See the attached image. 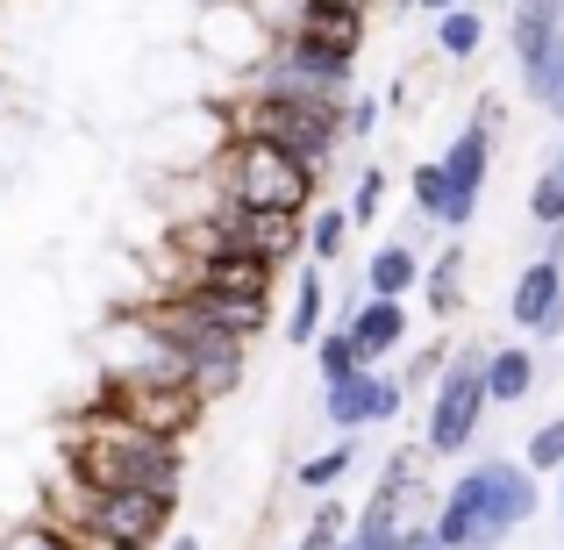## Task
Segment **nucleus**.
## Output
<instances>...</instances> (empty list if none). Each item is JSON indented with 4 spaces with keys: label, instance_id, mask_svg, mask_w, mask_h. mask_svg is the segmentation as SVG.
I'll return each instance as SVG.
<instances>
[{
    "label": "nucleus",
    "instance_id": "nucleus-1",
    "mask_svg": "<svg viewBox=\"0 0 564 550\" xmlns=\"http://www.w3.org/2000/svg\"><path fill=\"white\" fill-rule=\"evenodd\" d=\"M186 472V443L143 436L122 414L94 408L86 400L65 422V486L72 494H115V486H158V494H180Z\"/></svg>",
    "mask_w": 564,
    "mask_h": 550
},
{
    "label": "nucleus",
    "instance_id": "nucleus-2",
    "mask_svg": "<svg viewBox=\"0 0 564 550\" xmlns=\"http://www.w3.org/2000/svg\"><path fill=\"white\" fill-rule=\"evenodd\" d=\"M536 508H543V479L522 457H479L443 486L429 529H436L443 550H500L536 522Z\"/></svg>",
    "mask_w": 564,
    "mask_h": 550
},
{
    "label": "nucleus",
    "instance_id": "nucleus-3",
    "mask_svg": "<svg viewBox=\"0 0 564 550\" xmlns=\"http://www.w3.org/2000/svg\"><path fill=\"white\" fill-rule=\"evenodd\" d=\"M229 137L250 143H272V151L301 158L307 172L329 180L336 165V143H344V100H301V94H258V86H236V94L215 100Z\"/></svg>",
    "mask_w": 564,
    "mask_h": 550
},
{
    "label": "nucleus",
    "instance_id": "nucleus-4",
    "mask_svg": "<svg viewBox=\"0 0 564 550\" xmlns=\"http://www.w3.org/2000/svg\"><path fill=\"white\" fill-rule=\"evenodd\" d=\"M215 186V201L229 207H272V215H315L322 201V172H307L301 158L272 151V143H250V137H229L200 172Z\"/></svg>",
    "mask_w": 564,
    "mask_h": 550
},
{
    "label": "nucleus",
    "instance_id": "nucleus-5",
    "mask_svg": "<svg viewBox=\"0 0 564 550\" xmlns=\"http://www.w3.org/2000/svg\"><path fill=\"white\" fill-rule=\"evenodd\" d=\"M172 515H180V494H158V486H115V494H79V508L57 515V522L86 529L94 550H158L172 537Z\"/></svg>",
    "mask_w": 564,
    "mask_h": 550
},
{
    "label": "nucleus",
    "instance_id": "nucleus-6",
    "mask_svg": "<svg viewBox=\"0 0 564 550\" xmlns=\"http://www.w3.org/2000/svg\"><path fill=\"white\" fill-rule=\"evenodd\" d=\"M486 422V344L451 351V365L429 386V422H422V451L429 457H465L471 436Z\"/></svg>",
    "mask_w": 564,
    "mask_h": 550
},
{
    "label": "nucleus",
    "instance_id": "nucleus-7",
    "mask_svg": "<svg viewBox=\"0 0 564 550\" xmlns=\"http://www.w3.org/2000/svg\"><path fill=\"white\" fill-rule=\"evenodd\" d=\"M94 408L122 414L129 429H143V436H165V443H186L193 429L207 422V400L193 393L186 379H129V371H100Z\"/></svg>",
    "mask_w": 564,
    "mask_h": 550
},
{
    "label": "nucleus",
    "instance_id": "nucleus-8",
    "mask_svg": "<svg viewBox=\"0 0 564 550\" xmlns=\"http://www.w3.org/2000/svg\"><path fill=\"white\" fill-rule=\"evenodd\" d=\"M494 137H500V100L486 94L479 108H471V122L457 129L451 143H443V186H451V207H443V229H471V215H479L486 201V180H494Z\"/></svg>",
    "mask_w": 564,
    "mask_h": 550
},
{
    "label": "nucleus",
    "instance_id": "nucleus-9",
    "mask_svg": "<svg viewBox=\"0 0 564 550\" xmlns=\"http://www.w3.org/2000/svg\"><path fill=\"white\" fill-rule=\"evenodd\" d=\"M193 51H200L221 79L243 86V79H258V65L272 57V29L258 22L250 0H200V14H193Z\"/></svg>",
    "mask_w": 564,
    "mask_h": 550
},
{
    "label": "nucleus",
    "instance_id": "nucleus-10",
    "mask_svg": "<svg viewBox=\"0 0 564 550\" xmlns=\"http://www.w3.org/2000/svg\"><path fill=\"white\" fill-rule=\"evenodd\" d=\"M400 408H408V393H400V379H393V371H379V365H365V371H350V379L322 386V422H329L336 436L386 429V422H400Z\"/></svg>",
    "mask_w": 564,
    "mask_h": 550
},
{
    "label": "nucleus",
    "instance_id": "nucleus-11",
    "mask_svg": "<svg viewBox=\"0 0 564 550\" xmlns=\"http://www.w3.org/2000/svg\"><path fill=\"white\" fill-rule=\"evenodd\" d=\"M508 322L522 336H564V265L557 258H529L508 287Z\"/></svg>",
    "mask_w": 564,
    "mask_h": 550
},
{
    "label": "nucleus",
    "instance_id": "nucleus-12",
    "mask_svg": "<svg viewBox=\"0 0 564 550\" xmlns=\"http://www.w3.org/2000/svg\"><path fill=\"white\" fill-rule=\"evenodd\" d=\"M272 287H279V265H264V258H250V250H221V258H207V265H193V287L186 293H221V301H272Z\"/></svg>",
    "mask_w": 564,
    "mask_h": 550
},
{
    "label": "nucleus",
    "instance_id": "nucleus-13",
    "mask_svg": "<svg viewBox=\"0 0 564 550\" xmlns=\"http://www.w3.org/2000/svg\"><path fill=\"white\" fill-rule=\"evenodd\" d=\"M564 43V0H514V14H508V51H514V65H522V79L543 65Z\"/></svg>",
    "mask_w": 564,
    "mask_h": 550
},
{
    "label": "nucleus",
    "instance_id": "nucleus-14",
    "mask_svg": "<svg viewBox=\"0 0 564 550\" xmlns=\"http://www.w3.org/2000/svg\"><path fill=\"white\" fill-rule=\"evenodd\" d=\"M336 330H350V336H358L365 365H386L400 344H408V301H372V293H365V301L350 308V315L336 322Z\"/></svg>",
    "mask_w": 564,
    "mask_h": 550
},
{
    "label": "nucleus",
    "instance_id": "nucleus-15",
    "mask_svg": "<svg viewBox=\"0 0 564 550\" xmlns=\"http://www.w3.org/2000/svg\"><path fill=\"white\" fill-rule=\"evenodd\" d=\"M422 250L408 244V236H393V244H379L372 258H365V293L372 301H408V293H422Z\"/></svg>",
    "mask_w": 564,
    "mask_h": 550
},
{
    "label": "nucleus",
    "instance_id": "nucleus-16",
    "mask_svg": "<svg viewBox=\"0 0 564 550\" xmlns=\"http://www.w3.org/2000/svg\"><path fill=\"white\" fill-rule=\"evenodd\" d=\"M536 379H543V365H536L529 344L486 351V408H522V400L536 393Z\"/></svg>",
    "mask_w": 564,
    "mask_h": 550
},
{
    "label": "nucleus",
    "instance_id": "nucleus-17",
    "mask_svg": "<svg viewBox=\"0 0 564 550\" xmlns=\"http://www.w3.org/2000/svg\"><path fill=\"white\" fill-rule=\"evenodd\" d=\"M422 301L436 322H457L465 315V244H443L436 265H422Z\"/></svg>",
    "mask_w": 564,
    "mask_h": 550
},
{
    "label": "nucleus",
    "instance_id": "nucleus-18",
    "mask_svg": "<svg viewBox=\"0 0 564 550\" xmlns=\"http://www.w3.org/2000/svg\"><path fill=\"white\" fill-rule=\"evenodd\" d=\"M329 330V287H322V265H307L293 279V315H286V344L293 351H315V336Z\"/></svg>",
    "mask_w": 564,
    "mask_h": 550
},
{
    "label": "nucleus",
    "instance_id": "nucleus-19",
    "mask_svg": "<svg viewBox=\"0 0 564 550\" xmlns=\"http://www.w3.org/2000/svg\"><path fill=\"white\" fill-rule=\"evenodd\" d=\"M350 465H358V436H336L329 451H315V457H301V465H293V486H301V494H336V486L350 479Z\"/></svg>",
    "mask_w": 564,
    "mask_h": 550
},
{
    "label": "nucleus",
    "instance_id": "nucleus-20",
    "mask_svg": "<svg viewBox=\"0 0 564 550\" xmlns=\"http://www.w3.org/2000/svg\"><path fill=\"white\" fill-rule=\"evenodd\" d=\"M436 51L451 57V65H465V57L486 51V14L471 8V0H465V8H443V14H436Z\"/></svg>",
    "mask_w": 564,
    "mask_h": 550
},
{
    "label": "nucleus",
    "instance_id": "nucleus-21",
    "mask_svg": "<svg viewBox=\"0 0 564 550\" xmlns=\"http://www.w3.org/2000/svg\"><path fill=\"white\" fill-rule=\"evenodd\" d=\"M529 222H536V229H557L564 222V137L551 143V158H543L536 180H529Z\"/></svg>",
    "mask_w": 564,
    "mask_h": 550
},
{
    "label": "nucleus",
    "instance_id": "nucleus-22",
    "mask_svg": "<svg viewBox=\"0 0 564 550\" xmlns=\"http://www.w3.org/2000/svg\"><path fill=\"white\" fill-rule=\"evenodd\" d=\"M350 537V500L344 494H322L315 500V515H307V529H301V543L293 550H336Z\"/></svg>",
    "mask_w": 564,
    "mask_h": 550
},
{
    "label": "nucleus",
    "instance_id": "nucleus-23",
    "mask_svg": "<svg viewBox=\"0 0 564 550\" xmlns=\"http://www.w3.org/2000/svg\"><path fill=\"white\" fill-rule=\"evenodd\" d=\"M315 371H322V386H336V379H350V371H365V351H358V336L350 330H322L315 336Z\"/></svg>",
    "mask_w": 564,
    "mask_h": 550
},
{
    "label": "nucleus",
    "instance_id": "nucleus-24",
    "mask_svg": "<svg viewBox=\"0 0 564 550\" xmlns=\"http://www.w3.org/2000/svg\"><path fill=\"white\" fill-rule=\"evenodd\" d=\"M350 250V215L344 207H315L307 215V265H336Z\"/></svg>",
    "mask_w": 564,
    "mask_h": 550
},
{
    "label": "nucleus",
    "instance_id": "nucleus-25",
    "mask_svg": "<svg viewBox=\"0 0 564 550\" xmlns=\"http://www.w3.org/2000/svg\"><path fill=\"white\" fill-rule=\"evenodd\" d=\"M522 86H529V100H536V108H543V115H551V122L564 129V43H557L551 57H543L536 72H529Z\"/></svg>",
    "mask_w": 564,
    "mask_h": 550
},
{
    "label": "nucleus",
    "instance_id": "nucleus-26",
    "mask_svg": "<svg viewBox=\"0 0 564 550\" xmlns=\"http://www.w3.org/2000/svg\"><path fill=\"white\" fill-rule=\"evenodd\" d=\"M408 193H414V215H422V222H436V229H443V207H451V186H443V165H436V158H422V165L408 172Z\"/></svg>",
    "mask_w": 564,
    "mask_h": 550
},
{
    "label": "nucleus",
    "instance_id": "nucleus-27",
    "mask_svg": "<svg viewBox=\"0 0 564 550\" xmlns=\"http://www.w3.org/2000/svg\"><path fill=\"white\" fill-rule=\"evenodd\" d=\"M522 465L536 472V479H557V472H564V414H557V422H543V429H529Z\"/></svg>",
    "mask_w": 564,
    "mask_h": 550
},
{
    "label": "nucleus",
    "instance_id": "nucleus-28",
    "mask_svg": "<svg viewBox=\"0 0 564 550\" xmlns=\"http://www.w3.org/2000/svg\"><path fill=\"white\" fill-rule=\"evenodd\" d=\"M344 215H350V229H372V222L386 215V165H365V172H358V186H350Z\"/></svg>",
    "mask_w": 564,
    "mask_h": 550
},
{
    "label": "nucleus",
    "instance_id": "nucleus-29",
    "mask_svg": "<svg viewBox=\"0 0 564 550\" xmlns=\"http://www.w3.org/2000/svg\"><path fill=\"white\" fill-rule=\"evenodd\" d=\"M14 550H94V537L51 515V522H29V529H14Z\"/></svg>",
    "mask_w": 564,
    "mask_h": 550
},
{
    "label": "nucleus",
    "instance_id": "nucleus-30",
    "mask_svg": "<svg viewBox=\"0 0 564 550\" xmlns=\"http://www.w3.org/2000/svg\"><path fill=\"white\" fill-rule=\"evenodd\" d=\"M443 365H451V344H422V351H408V371H393L400 393H429Z\"/></svg>",
    "mask_w": 564,
    "mask_h": 550
},
{
    "label": "nucleus",
    "instance_id": "nucleus-31",
    "mask_svg": "<svg viewBox=\"0 0 564 550\" xmlns=\"http://www.w3.org/2000/svg\"><path fill=\"white\" fill-rule=\"evenodd\" d=\"M379 137V100L372 94H350L344 100V143H372Z\"/></svg>",
    "mask_w": 564,
    "mask_h": 550
},
{
    "label": "nucleus",
    "instance_id": "nucleus-32",
    "mask_svg": "<svg viewBox=\"0 0 564 550\" xmlns=\"http://www.w3.org/2000/svg\"><path fill=\"white\" fill-rule=\"evenodd\" d=\"M393 550H443L436 543V529H429V522H408V529H400V543Z\"/></svg>",
    "mask_w": 564,
    "mask_h": 550
},
{
    "label": "nucleus",
    "instance_id": "nucleus-33",
    "mask_svg": "<svg viewBox=\"0 0 564 550\" xmlns=\"http://www.w3.org/2000/svg\"><path fill=\"white\" fill-rule=\"evenodd\" d=\"M414 8H429V14H443V8H465V0H414Z\"/></svg>",
    "mask_w": 564,
    "mask_h": 550
},
{
    "label": "nucleus",
    "instance_id": "nucleus-34",
    "mask_svg": "<svg viewBox=\"0 0 564 550\" xmlns=\"http://www.w3.org/2000/svg\"><path fill=\"white\" fill-rule=\"evenodd\" d=\"M165 550H200V537H172V543H165Z\"/></svg>",
    "mask_w": 564,
    "mask_h": 550
},
{
    "label": "nucleus",
    "instance_id": "nucleus-35",
    "mask_svg": "<svg viewBox=\"0 0 564 550\" xmlns=\"http://www.w3.org/2000/svg\"><path fill=\"white\" fill-rule=\"evenodd\" d=\"M557 515H564V472H557Z\"/></svg>",
    "mask_w": 564,
    "mask_h": 550
},
{
    "label": "nucleus",
    "instance_id": "nucleus-36",
    "mask_svg": "<svg viewBox=\"0 0 564 550\" xmlns=\"http://www.w3.org/2000/svg\"><path fill=\"white\" fill-rule=\"evenodd\" d=\"M350 8H365V14H372V0H350Z\"/></svg>",
    "mask_w": 564,
    "mask_h": 550
}]
</instances>
